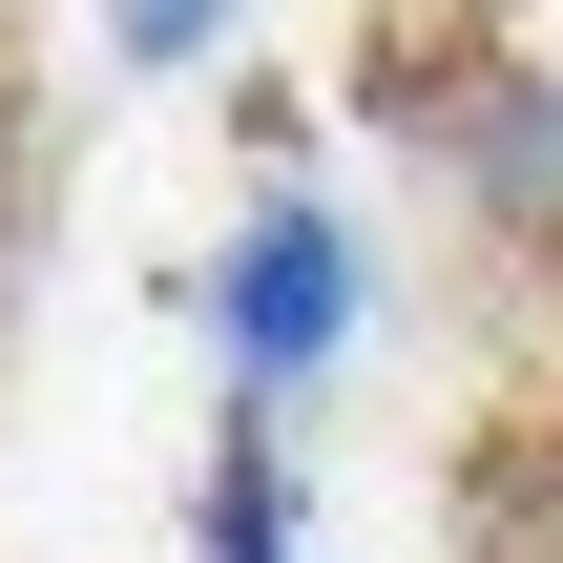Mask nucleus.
<instances>
[{
    "instance_id": "1",
    "label": "nucleus",
    "mask_w": 563,
    "mask_h": 563,
    "mask_svg": "<svg viewBox=\"0 0 563 563\" xmlns=\"http://www.w3.org/2000/svg\"><path fill=\"white\" fill-rule=\"evenodd\" d=\"M355 313H376V272H355V230H334L313 188L230 209V251H209V355H230V397H313V376L355 355Z\"/></svg>"
},
{
    "instance_id": "2",
    "label": "nucleus",
    "mask_w": 563,
    "mask_h": 563,
    "mask_svg": "<svg viewBox=\"0 0 563 563\" xmlns=\"http://www.w3.org/2000/svg\"><path fill=\"white\" fill-rule=\"evenodd\" d=\"M460 188L501 230H563V63H522L501 104H460Z\"/></svg>"
},
{
    "instance_id": "3",
    "label": "nucleus",
    "mask_w": 563,
    "mask_h": 563,
    "mask_svg": "<svg viewBox=\"0 0 563 563\" xmlns=\"http://www.w3.org/2000/svg\"><path fill=\"white\" fill-rule=\"evenodd\" d=\"M209 563H292V439H272V397H230V439H209Z\"/></svg>"
},
{
    "instance_id": "4",
    "label": "nucleus",
    "mask_w": 563,
    "mask_h": 563,
    "mask_svg": "<svg viewBox=\"0 0 563 563\" xmlns=\"http://www.w3.org/2000/svg\"><path fill=\"white\" fill-rule=\"evenodd\" d=\"M104 42H125V63H209V42H230V0H104Z\"/></svg>"
}]
</instances>
